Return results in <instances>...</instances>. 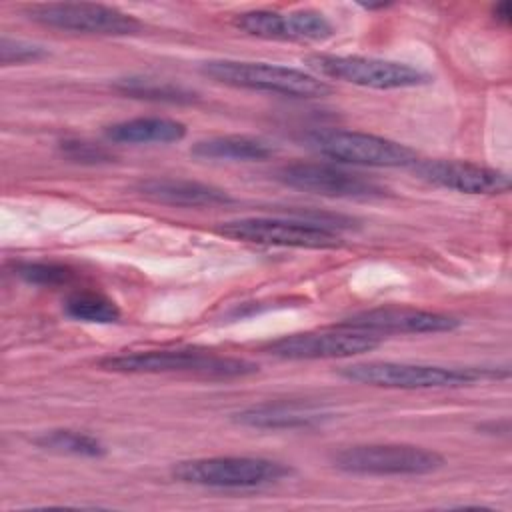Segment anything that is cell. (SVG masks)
<instances>
[{"label":"cell","mask_w":512,"mask_h":512,"mask_svg":"<svg viewBox=\"0 0 512 512\" xmlns=\"http://www.w3.org/2000/svg\"><path fill=\"white\" fill-rule=\"evenodd\" d=\"M104 136L116 144H168L182 140L186 126L174 118L140 116L106 126Z\"/></svg>","instance_id":"e0dca14e"},{"label":"cell","mask_w":512,"mask_h":512,"mask_svg":"<svg viewBox=\"0 0 512 512\" xmlns=\"http://www.w3.org/2000/svg\"><path fill=\"white\" fill-rule=\"evenodd\" d=\"M338 326L370 334H438L456 330L460 320L412 306H380L356 312L340 320Z\"/></svg>","instance_id":"4fadbf2b"},{"label":"cell","mask_w":512,"mask_h":512,"mask_svg":"<svg viewBox=\"0 0 512 512\" xmlns=\"http://www.w3.org/2000/svg\"><path fill=\"white\" fill-rule=\"evenodd\" d=\"M412 168L424 182L464 194H504L510 190L508 174L464 160H418Z\"/></svg>","instance_id":"5bb4252c"},{"label":"cell","mask_w":512,"mask_h":512,"mask_svg":"<svg viewBox=\"0 0 512 512\" xmlns=\"http://www.w3.org/2000/svg\"><path fill=\"white\" fill-rule=\"evenodd\" d=\"M328 418L330 414H326L324 410L308 404H296V402L250 406L232 416L234 422L248 428H260V430L312 428L326 422Z\"/></svg>","instance_id":"2e32d148"},{"label":"cell","mask_w":512,"mask_h":512,"mask_svg":"<svg viewBox=\"0 0 512 512\" xmlns=\"http://www.w3.org/2000/svg\"><path fill=\"white\" fill-rule=\"evenodd\" d=\"M48 52L32 42L26 40H14L8 36H2L0 40V62L4 66L8 64H24V62H34L44 58Z\"/></svg>","instance_id":"cb8c5ba5"},{"label":"cell","mask_w":512,"mask_h":512,"mask_svg":"<svg viewBox=\"0 0 512 512\" xmlns=\"http://www.w3.org/2000/svg\"><path fill=\"white\" fill-rule=\"evenodd\" d=\"M330 462L346 474L422 476L442 468L444 456L414 444H356L332 452Z\"/></svg>","instance_id":"5b68a950"},{"label":"cell","mask_w":512,"mask_h":512,"mask_svg":"<svg viewBox=\"0 0 512 512\" xmlns=\"http://www.w3.org/2000/svg\"><path fill=\"white\" fill-rule=\"evenodd\" d=\"M274 180L284 186L346 200H372L386 196V188L326 162H292L274 170Z\"/></svg>","instance_id":"30bf717a"},{"label":"cell","mask_w":512,"mask_h":512,"mask_svg":"<svg viewBox=\"0 0 512 512\" xmlns=\"http://www.w3.org/2000/svg\"><path fill=\"white\" fill-rule=\"evenodd\" d=\"M304 64L320 76L340 80L346 84L374 88V90H398L426 84L430 76L406 62L368 58V56H346V54H308Z\"/></svg>","instance_id":"8992f818"},{"label":"cell","mask_w":512,"mask_h":512,"mask_svg":"<svg viewBox=\"0 0 512 512\" xmlns=\"http://www.w3.org/2000/svg\"><path fill=\"white\" fill-rule=\"evenodd\" d=\"M380 346V338L370 332L334 326L332 330H312L288 334L264 346V352L282 360H328L348 358Z\"/></svg>","instance_id":"8fae6325"},{"label":"cell","mask_w":512,"mask_h":512,"mask_svg":"<svg viewBox=\"0 0 512 512\" xmlns=\"http://www.w3.org/2000/svg\"><path fill=\"white\" fill-rule=\"evenodd\" d=\"M64 312L80 322L112 324L120 320V308L98 292H76L66 298Z\"/></svg>","instance_id":"44dd1931"},{"label":"cell","mask_w":512,"mask_h":512,"mask_svg":"<svg viewBox=\"0 0 512 512\" xmlns=\"http://www.w3.org/2000/svg\"><path fill=\"white\" fill-rule=\"evenodd\" d=\"M290 466L256 456H212L182 460L172 476L184 484L206 488H262L290 476Z\"/></svg>","instance_id":"277c9868"},{"label":"cell","mask_w":512,"mask_h":512,"mask_svg":"<svg viewBox=\"0 0 512 512\" xmlns=\"http://www.w3.org/2000/svg\"><path fill=\"white\" fill-rule=\"evenodd\" d=\"M234 26L262 40L324 42L334 36L332 22L316 10H250L234 18Z\"/></svg>","instance_id":"7c38bea8"},{"label":"cell","mask_w":512,"mask_h":512,"mask_svg":"<svg viewBox=\"0 0 512 512\" xmlns=\"http://www.w3.org/2000/svg\"><path fill=\"white\" fill-rule=\"evenodd\" d=\"M492 16L496 18V22L508 26L512 20V6L510 2H498L496 6H492Z\"/></svg>","instance_id":"d4e9b609"},{"label":"cell","mask_w":512,"mask_h":512,"mask_svg":"<svg viewBox=\"0 0 512 512\" xmlns=\"http://www.w3.org/2000/svg\"><path fill=\"white\" fill-rule=\"evenodd\" d=\"M14 274L36 286H64L76 278V272L60 262H16Z\"/></svg>","instance_id":"7402d4cb"},{"label":"cell","mask_w":512,"mask_h":512,"mask_svg":"<svg viewBox=\"0 0 512 512\" xmlns=\"http://www.w3.org/2000/svg\"><path fill=\"white\" fill-rule=\"evenodd\" d=\"M340 376L352 382L370 384L378 388L400 390H428V388H454L466 386L482 378H506L498 374V368L478 366H438V364H414L392 360H370L344 366Z\"/></svg>","instance_id":"6da1fadb"},{"label":"cell","mask_w":512,"mask_h":512,"mask_svg":"<svg viewBox=\"0 0 512 512\" xmlns=\"http://www.w3.org/2000/svg\"><path fill=\"white\" fill-rule=\"evenodd\" d=\"M306 142L318 154L342 164L400 168L418 162V154L406 144L358 130H314L306 134Z\"/></svg>","instance_id":"52a82bcc"},{"label":"cell","mask_w":512,"mask_h":512,"mask_svg":"<svg viewBox=\"0 0 512 512\" xmlns=\"http://www.w3.org/2000/svg\"><path fill=\"white\" fill-rule=\"evenodd\" d=\"M190 154L204 160H230V162H254L266 160L274 154V148L260 138L246 134H224L198 140Z\"/></svg>","instance_id":"ac0fdd59"},{"label":"cell","mask_w":512,"mask_h":512,"mask_svg":"<svg viewBox=\"0 0 512 512\" xmlns=\"http://www.w3.org/2000/svg\"><path fill=\"white\" fill-rule=\"evenodd\" d=\"M26 18L48 28L96 34V36H128L136 34L142 24L118 8L90 2H48L32 4L24 10Z\"/></svg>","instance_id":"9c48e42d"},{"label":"cell","mask_w":512,"mask_h":512,"mask_svg":"<svg viewBox=\"0 0 512 512\" xmlns=\"http://www.w3.org/2000/svg\"><path fill=\"white\" fill-rule=\"evenodd\" d=\"M200 72L218 84L288 98H322L332 90L310 72L268 62L208 60L200 66Z\"/></svg>","instance_id":"3957f363"},{"label":"cell","mask_w":512,"mask_h":512,"mask_svg":"<svg viewBox=\"0 0 512 512\" xmlns=\"http://www.w3.org/2000/svg\"><path fill=\"white\" fill-rule=\"evenodd\" d=\"M114 88L130 98L138 100H150V102H166V104H190L198 96L196 92L172 84L168 80H158V78H148V76H126L120 78Z\"/></svg>","instance_id":"d6986e66"},{"label":"cell","mask_w":512,"mask_h":512,"mask_svg":"<svg viewBox=\"0 0 512 512\" xmlns=\"http://www.w3.org/2000/svg\"><path fill=\"white\" fill-rule=\"evenodd\" d=\"M60 152L64 158L76 162V164H88V166H96V164H108L114 162V152L110 148H106L104 144H94L88 140H80V138H66L58 144Z\"/></svg>","instance_id":"603a6c76"},{"label":"cell","mask_w":512,"mask_h":512,"mask_svg":"<svg viewBox=\"0 0 512 512\" xmlns=\"http://www.w3.org/2000/svg\"><path fill=\"white\" fill-rule=\"evenodd\" d=\"M134 192L144 200L176 208H206L232 202V196L212 184L188 178H144Z\"/></svg>","instance_id":"9a60e30c"},{"label":"cell","mask_w":512,"mask_h":512,"mask_svg":"<svg viewBox=\"0 0 512 512\" xmlns=\"http://www.w3.org/2000/svg\"><path fill=\"white\" fill-rule=\"evenodd\" d=\"M98 366L122 374H196L204 378H242L258 366L244 358L218 356L202 350H142L106 356Z\"/></svg>","instance_id":"7a4b0ae2"},{"label":"cell","mask_w":512,"mask_h":512,"mask_svg":"<svg viewBox=\"0 0 512 512\" xmlns=\"http://www.w3.org/2000/svg\"><path fill=\"white\" fill-rule=\"evenodd\" d=\"M34 444L58 452V454H72V456H84V458H100L106 454V446L92 434L78 432V430H48L34 438Z\"/></svg>","instance_id":"ffe728a7"},{"label":"cell","mask_w":512,"mask_h":512,"mask_svg":"<svg viewBox=\"0 0 512 512\" xmlns=\"http://www.w3.org/2000/svg\"><path fill=\"white\" fill-rule=\"evenodd\" d=\"M218 232L262 246H282V248H334L340 246V234L334 228L318 224L306 216L302 218H238L218 226Z\"/></svg>","instance_id":"ba28073f"}]
</instances>
